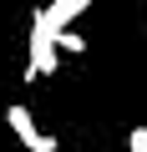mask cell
<instances>
[{"label":"cell","instance_id":"5b68a950","mask_svg":"<svg viewBox=\"0 0 147 152\" xmlns=\"http://www.w3.org/2000/svg\"><path fill=\"white\" fill-rule=\"evenodd\" d=\"M127 152H147V127H137V132L127 137Z\"/></svg>","mask_w":147,"mask_h":152},{"label":"cell","instance_id":"7a4b0ae2","mask_svg":"<svg viewBox=\"0 0 147 152\" xmlns=\"http://www.w3.org/2000/svg\"><path fill=\"white\" fill-rule=\"evenodd\" d=\"M5 122H10V132L20 137V147H26V152H56V137L36 127L31 107H5Z\"/></svg>","mask_w":147,"mask_h":152},{"label":"cell","instance_id":"277c9868","mask_svg":"<svg viewBox=\"0 0 147 152\" xmlns=\"http://www.w3.org/2000/svg\"><path fill=\"white\" fill-rule=\"evenodd\" d=\"M56 41H61V51H71V56H76V51H86V41H81L76 31H66V26H56Z\"/></svg>","mask_w":147,"mask_h":152},{"label":"cell","instance_id":"3957f363","mask_svg":"<svg viewBox=\"0 0 147 152\" xmlns=\"http://www.w3.org/2000/svg\"><path fill=\"white\" fill-rule=\"evenodd\" d=\"M86 5H91V0H51V5H46V15H51V26H71Z\"/></svg>","mask_w":147,"mask_h":152},{"label":"cell","instance_id":"6da1fadb","mask_svg":"<svg viewBox=\"0 0 147 152\" xmlns=\"http://www.w3.org/2000/svg\"><path fill=\"white\" fill-rule=\"evenodd\" d=\"M61 66V41H56V26L46 10H31V61H26V76L41 81Z\"/></svg>","mask_w":147,"mask_h":152}]
</instances>
